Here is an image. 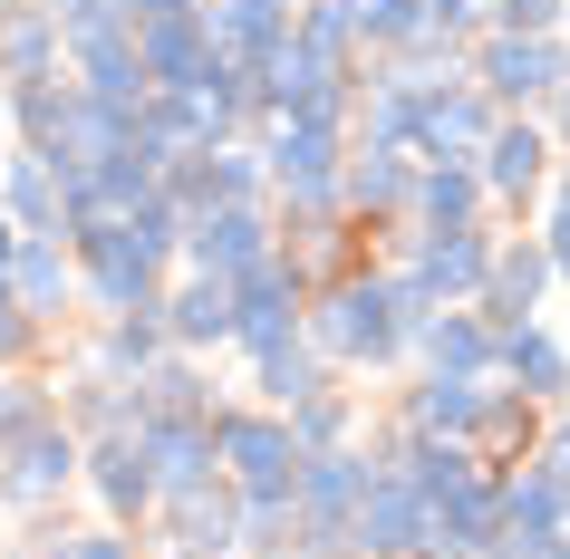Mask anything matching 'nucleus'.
<instances>
[{
  "instance_id": "3c124183",
  "label": "nucleus",
  "mask_w": 570,
  "mask_h": 559,
  "mask_svg": "<svg viewBox=\"0 0 570 559\" xmlns=\"http://www.w3.org/2000/svg\"><path fill=\"white\" fill-rule=\"evenodd\" d=\"M561 559H570V521H561Z\"/></svg>"
},
{
  "instance_id": "a211bd4d",
  "label": "nucleus",
  "mask_w": 570,
  "mask_h": 559,
  "mask_svg": "<svg viewBox=\"0 0 570 559\" xmlns=\"http://www.w3.org/2000/svg\"><path fill=\"white\" fill-rule=\"evenodd\" d=\"M155 319H165V348H184V357L233 348V280H213V270H175L165 299H155Z\"/></svg>"
},
{
  "instance_id": "7ed1b4c3",
  "label": "nucleus",
  "mask_w": 570,
  "mask_h": 559,
  "mask_svg": "<svg viewBox=\"0 0 570 559\" xmlns=\"http://www.w3.org/2000/svg\"><path fill=\"white\" fill-rule=\"evenodd\" d=\"M464 78L483 88L493 117H541L551 88L570 78V30H483L464 49Z\"/></svg>"
},
{
  "instance_id": "c03bdc74",
  "label": "nucleus",
  "mask_w": 570,
  "mask_h": 559,
  "mask_svg": "<svg viewBox=\"0 0 570 559\" xmlns=\"http://www.w3.org/2000/svg\"><path fill=\"white\" fill-rule=\"evenodd\" d=\"M59 540H68V521L49 511V521H30L20 540H0V559H59Z\"/></svg>"
},
{
  "instance_id": "37998d69",
  "label": "nucleus",
  "mask_w": 570,
  "mask_h": 559,
  "mask_svg": "<svg viewBox=\"0 0 570 559\" xmlns=\"http://www.w3.org/2000/svg\"><path fill=\"white\" fill-rule=\"evenodd\" d=\"M561 10H570V0H493L483 30H561Z\"/></svg>"
},
{
  "instance_id": "5701e85b",
  "label": "nucleus",
  "mask_w": 570,
  "mask_h": 559,
  "mask_svg": "<svg viewBox=\"0 0 570 559\" xmlns=\"http://www.w3.org/2000/svg\"><path fill=\"white\" fill-rule=\"evenodd\" d=\"M406 367L425 377H493V319L483 309H425L406 338Z\"/></svg>"
},
{
  "instance_id": "9b49d317",
  "label": "nucleus",
  "mask_w": 570,
  "mask_h": 559,
  "mask_svg": "<svg viewBox=\"0 0 570 559\" xmlns=\"http://www.w3.org/2000/svg\"><path fill=\"white\" fill-rule=\"evenodd\" d=\"M406 78V68H396ZM483 126H493V107H483V88L454 68V78H416V164H474Z\"/></svg>"
},
{
  "instance_id": "f8f14e48",
  "label": "nucleus",
  "mask_w": 570,
  "mask_h": 559,
  "mask_svg": "<svg viewBox=\"0 0 570 559\" xmlns=\"http://www.w3.org/2000/svg\"><path fill=\"white\" fill-rule=\"evenodd\" d=\"M551 299H561V280H551L541 232H532V222H503V232H493V270H483V299H474V309H483L493 328H512V319H541Z\"/></svg>"
},
{
  "instance_id": "de8ad7c7",
  "label": "nucleus",
  "mask_w": 570,
  "mask_h": 559,
  "mask_svg": "<svg viewBox=\"0 0 570 559\" xmlns=\"http://www.w3.org/2000/svg\"><path fill=\"white\" fill-rule=\"evenodd\" d=\"M146 559H223V550H165V540H155V550Z\"/></svg>"
},
{
  "instance_id": "4be33fe9",
  "label": "nucleus",
  "mask_w": 570,
  "mask_h": 559,
  "mask_svg": "<svg viewBox=\"0 0 570 559\" xmlns=\"http://www.w3.org/2000/svg\"><path fill=\"white\" fill-rule=\"evenodd\" d=\"M136 59H146V88L155 97H175V88H213L223 49H213L204 10H184V20H146V30H136Z\"/></svg>"
},
{
  "instance_id": "ddd939ff",
  "label": "nucleus",
  "mask_w": 570,
  "mask_h": 559,
  "mask_svg": "<svg viewBox=\"0 0 570 559\" xmlns=\"http://www.w3.org/2000/svg\"><path fill=\"white\" fill-rule=\"evenodd\" d=\"M136 443H146V472H155V511L184 492L223 482V453H213V415H136Z\"/></svg>"
},
{
  "instance_id": "6ab92c4d",
  "label": "nucleus",
  "mask_w": 570,
  "mask_h": 559,
  "mask_svg": "<svg viewBox=\"0 0 570 559\" xmlns=\"http://www.w3.org/2000/svg\"><path fill=\"white\" fill-rule=\"evenodd\" d=\"M165 193H175L184 212H204V203H271V183H262V146H252V136H233V146L184 154L175 174H165Z\"/></svg>"
},
{
  "instance_id": "864d4df0",
  "label": "nucleus",
  "mask_w": 570,
  "mask_h": 559,
  "mask_svg": "<svg viewBox=\"0 0 570 559\" xmlns=\"http://www.w3.org/2000/svg\"><path fill=\"white\" fill-rule=\"evenodd\" d=\"M0 154H10V136H0Z\"/></svg>"
},
{
  "instance_id": "4c0bfd02",
  "label": "nucleus",
  "mask_w": 570,
  "mask_h": 559,
  "mask_svg": "<svg viewBox=\"0 0 570 559\" xmlns=\"http://www.w3.org/2000/svg\"><path fill=\"white\" fill-rule=\"evenodd\" d=\"M39 415H59V396H49V377H39V367H0V453H10V443L30 435Z\"/></svg>"
},
{
  "instance_id": "f03ea898",
  "label": "nucleus",
  "mask_w": 570,
  "mask_h": 559,
  "mask_svg": "<svg viewBox=\"0 0 570 559\" xmlns=\"http://www.w3.org/2000/svg\"><path fill=\"white\" fill-rule=\"evenodd\" d=\"M0 117H10V146H30L59 183L97 174V164L126 146V126H136V117H117V107H97L68 68L59 78H30V88H0Z\"/></svg>"
},
{
  "instance_id": "c85d7f7f",
  "label": "nucleus",
  "mask_w": 570,
  "mask_h": 559,
  "mask_svg": "<svg viewBox=\"0 0 570 559\" xmlns=\"http://www.w3.org/2000/svg\"><path fill=\"white\" fill-rule=\"evenodd\" d=\"M0 212H10V232H59L68 241V183L49 174L30 146L0 154Z\"/></svg>"
},
{
  "instance_id": "a19ab883",
  "label": "nucleus",
  "mask_w": 570,
  "mask_h": 559,
  "mask_svg": "<svg viewBox=\"0 0 570 559\" xmlns=\"http://www.w3.org/2000/svg\"><path fill=\"white\" fill-rule=\"evenodd\" d=\"M39 348H49V328H39L30 309H20V299H10V280H0V367H30Z\"/></svg>"
},
{
  "instance_id": "a878e982",
  "label": "nucleus",
  "mask_w": 570,
  "mask_h": 559,
  "mask_svg": "<svg viewBox=\"0 0 570 559\" xmlns=\"http://www.w3.org/2000/svg\"><path fill=\"white\" fill-rule=\"evenodd\" d=\"M291 20H301V0H204V30L233 68H262L291 39Z\"/></svg>"
},
{
  "instance_id": "c9c22d12",
  "label": "nucleus",
  "mask_w": 570,
  "mask_h": 559,
  "mask_svg": "<svg viewBox=\"0 0 570 559\" xmlns=\"http://www.w3.org/2000/svg\"><path fill=\"white\" fill-rule=\"evenodd\" d=\"M107 222H126V241H136V251H146L155 270H175V261H184V203L165 193V183H155V193H146L136 212H107Z\"/></svg>"
},
{
  "instance_id": "f3484780",
  "label": "nucleus",
  "mask_w": 570,
  "mask_h": 559,
  "mask_svg": "<svg viewBox=\"0 0 570 559\" xmlns=\"http://www.w3.org/2000/svg\"><path fill=\"white\" fill-rule=\"evenodd\" d=\"M406 193H416V154L348 146V164H338V212H348L358 232H396V222H406Z\"/></svg>"
},
{
  "instance_id": "aec40b11",
  "label": "nucleus",
  "mask_w": 570,
  "mask_h": 559,
  "mask_svg": "<svg viewBox=\"0 0 570 559\" xmlns=\"http://www.w3.org/2000/svg\"><path fill=\"white\" fill-rule=\"evenodd\" d=\"M0 280H10V299H20L39 328H68V319H78V261H68L59 232H20V251H10Z\"/></svg>"
},
{
  "instance_id": "2eb2a0df",
  "label": "nucleus",
  "mask_w": 570,
  "mask_h": 559,
  "mask_svg": "<svg viewBox=\"0 0 570 559\" xmlns=\"http://www.w3.org/2000/svg\"><path fill=\"white\" fill-rule=\"evenodd\" d=\"M493 386L532 396V406H570V338H561L551 319L493 328Z\"/></svg>"
},
{
  "instance_id": "2f4dec72",
  "label": "nucleus",
  "mask_w": 570,
  "mask_h": 559,
  "mask_svg": "<svg viewBox=\"0 0 570 559\" xmlns=\"http://www.w3.org/2000/svg\"><path fill=\"white\" fill-rule=\"evenodd\" d=\"M49 396H59V425H68L78 443H88V435H117V425H136L126 386L107 377V367H88V357H68V377H49Z\"/></svg>"
},
{
  "instance_id": "9d476101",
  "label": "nucleus",
  "mask_w": 570,
  "mask_h": 559,
  "mask_svg": "<svg viewBox=\"0 0 570 559\" xmlns=\"http://www.w3.org/2000/svg\"><path fill=\"white\" fill-rule=\"evenodd\" d=\"M78 492L97 501V521L155 530V472H146V443H136V425H117V435H88V453H78Z\"/></svg>"
},
{
  "instance_id": "09e8293b",
  "label": "nucleus",
  "mask_w": 570,
  "mask_h": 559,
  "mask_svg": "<svg viewBox=\"0 0 570 559\" xmlns=\"http://www.w3.org/2000/svg\"><path fill=\"white\" fill-rule=\"evenodd\" d=\"M10 251H20V232H10V212H0V270H10Z\"/></svg>"
},
{
  "instance_id": "f257e3e1",
  "label": "nucleus",
  "mask_w": 570,
  "mask_h": 559,
  "mask_svg": "<svg viewBox=\"0 0 570 559\" xmlns=\"http://www.w3.org/2000/svg\"><path fill=\"white\" fill-rule=\"evenodd\" d=\"M301 338L320 357H330V377H406V338H416V319L396 309V280L387 261H358L338 270V280H320L301 309Z\"/></svg>"
},
{
  "instance_id": "dca6fc26",
  "label": "nucleus",
  "mask_w": 570,
  "mask_h": 559,
  "mask_svg": "<svg viewBox=\"0 0 570 559\" xmlns=\"http://www.w3.org/2000/svg\"><path fill=\"white\" fill-rule=\"evenodd\" d=\"M416 550H425V501L377 463L358 511H348V559H416Z\"/></svg>"
},
{
  "instance_id": "0eeeda50",
  "label": "nucleus",
  "mask_w": 570,
  "mask_h": 559,
  "mask_svg": "<svg viewBox=\"0 0 570 559\" xmlns=\"http://www.w3.org/2000/svg\"><path fill=\"white\" fill-rule=\"evenodd\" d=\"M252 146H262V183H271V203H338L348 126H301V117H271V126H252Z\"/></svg>"
},
{
  "instance_id": "393cba45",
  "label": "nucleus",
  "mask_w": 570,
  "mask_h": 559,
  "mask_svg": "<svg viewBox=\"0 0 570 559\" xmlns=\"http://www.w3.org/2000/svg\"><path fill=\"white\" fill-rule=\"evenodd\" d=\"M493 492H503V540H493V550H541V540H561V521H570V482H551L532 453H522V463H512Z\"/></svg>"
},
{
  "instance_id": "423d86ee",
  "label": "nucleus",
  "mask_w": 570,
  "mask_h": 559,
  "mask_svg": "<svg viewBox=\"0 0 570 559\" xmlns=\"http://www.w3.org/2000/svg\"><path fill=\"white\" fill-rule=\"evenodd\" d=\"M68 261H78V309H88V319L155 309L165 280H175V270H155L146 251L126 241V222H78V232H68Z\"/></svg>"
},
{
  "instance_id": "7c9ffc66",
  "label": "nucleus",
  "mask_w": 570,
  "mask_h": 559,
  "mask_svg": "<svg viewBox=\"0 0 570 559\" xmlns=\"http://www.w3.org/2000/svg\"><path fill=\"white\" fill-rule=\"evenodd\" d=\"M406 222L416 232H464V222H493L474 164H416V193H406Z\"/></svg>"
},
{
  "instance_id": "603ef678",
  "label": "nucleus",
  "mask_w": 570,
  "mask_h": 559,
  "mask_svg": "<svg viewBox=\"0 0 570 559\" xmlns=\"http://www.w3.org/2000/svg\"><path fill=\"white\" fill-rule=\"evenodd\" d=\"M561 183H570V154H561Z\"/></svg>"
},
{
  "instance_id": "79ce46f5",
  "label": "nucleus",
  "mask_w": 570,
  "mask_h": 559,
  "mask_svg": "<svg viewBox=\"0 0 570 559\" xmlns=\"http://www.w3.org/2000/svg\"><path fill=\"white\" fill-rule=\"evenodd\" d=\"M532 463L551 472V482H570V406L541 415V435H532Z\"/></svg>"
},
{
  "instance_id": "6e6552de",
  "label": "nucleus",
  "mask_w": 570,
  "mask_h": 559,
  "mask_svg": "<svg viewBox=\"0 0 570 559\" xmlns=\"http://www.w3.org/2000/svg\"><path fill=\"white\" fill-rule=\"evenodd\" d=\"M301 309H309V270L301 261H252V270H233V357L252 367V357H271V348H291L301 338Z\"/></svg>"
},
{
  "instance_id": "412c9836",
  "label": "nucleus",
  "mask_w": 570,
  "mask_h": 559,
  "mask_svg": "<svg viewBox=\"0 0 570 559\" xmlns=\"http://www.w3.org/2000/svg\"><path fill=\"white\" fill-rule=\"evenodd\" d=\"M483 386H493V377H425V367H406V386H396V415H387V425H406V435H445V443H474V425H483Z\"/></svg>"
},
{
  "instance_id": "a18cd8bd",
  "label": "nucleus",
  "mask_w": 570,
  "mask_h": 559,
  "mask_svg": "<svg viewBox=\"0 0 570 559\" xmlns=\"http://www.w3.org/2000/svg\"><path fill=\"white\" fill-rule=\"evenodd\" d=\"M184 10H204V0H126V30H146V20H184Z\"/></svg>"
},
{
  "instance_id": "c756f323",
  "label": "nucleus",
  "mask_w": 570,
  "mask_h": 559,
  "mask_svg": "<svg viewBox=\"0 0 570 559\" xmlns=\"http://www.w3.org/2000/svg\"><path fill=\"white\" fill-rule=\"evenodd\" d=\"M59 10L39 0H0V88H30V78H59Z\"/></svg>"
},
{
  "instance_id": "f704fd0d",
  "label": "nucleus",
  "mask_w": 570,
  "mask_h": 559,
  "mask_svg": "<svg viewBox=\"0 0 570 559\" xmlns=\"http://www.w3.org/2000/svg\"><path fill=\"white\" fill-rule=\"evenodd\" d=\"M309 386H330V357L309 348V338H291V348L252 357V396H262V406H301Z\"/></svg>"
},
{
  "instance_id": "4468645a",
  "label": "nucleus",
  "mask_w": 570,
  "mask_h": 559,
  "mask_svg": "<svg viewBox=\"0 0 570 559\" xmlns=\"http://www.w3.org/2000/svg\"><path fill=\"white\" fill-rule=\"evenodd\" d=\"M271 203H204L184 212V261L175 270H213V280H233V270L271 261Z\"/></svg>"
},
{
  "instance_id": "cd10ccee",
  "label": "nucleus",
  "mask_w": 570,
  "mask_h": 559,
  "mask_svg": "<svg viewBox=\"0 0 570 559\" xmlns=\"http://www.w3.org/2000/svg\"><path fill=\"white\" fill-rule=\"evenodd\" d=\"M281 425H291L301 453H338V443H367V396L348 377H330V386H309L301 406H281Z\"/></svg>"
},
{
  "instance_id": "8fccbe9b",
  "label": "nucleus",
  "mask_w": 570,
  "mask_h": 559,
  "mask_svg": "<svg viewBox=\"0 0 570 559\" xmlns=\"http://www.w3.org/2000/svg\"><path fill=\"white\" fill-rule=\"evenodd\" d=\"M425 559H493V550H425Z\"/></svg>"
},
{
  "instance_id": "e433bc0d",
  "label": "nucleus",
  "mask_w": 570,
  "mask_h": 559,
  "mask_svg": "<svg viewBox=\"0 0 570 559\" xmlns=\"http://www.w3.org/2000/svg\"><path fill=\"white\" fill-rule=\"evenodd\" d=\"M348 30H358L367 59H396V49L425 30V0H348Z\"/></svg>"
},
{
  "instance_id": "1a4fd4ad",
  "label": "nucleus",
  "mask_w": 570,
  "mask_h": 559,
  "mask_svg": "<svg viewBox=\"0 0 570 559\" xmlns=\"http://www.w3.org/2000/svg\"><path fill=\"white\" fill-rule=\"evenodd\" d=\"M78 453H88V443L68 435L59 415H39L30 435L0 453V511H30V521H49V511L78 492Z\"/></svg>"
},
{
  "instance_id": "58836bf2",
  "label": "nucleus",
  "mask_w": 570,
  "mask_h": 559,
  "mask_svg": "<svg viewBox=\"0 0 570 559\" xmlns=\"http://www.w3.org/2000/svg\"><path fill=\"white\" fill-rule=\"evenodd\" d=\"M532 232H541V251H551V280L570 290V183L551 174V193L532 203Z\"/></svg>"
},
{
  "instance_id": "473e14b6",
  "label": "nucleus",
  "mask_w": 570,
  "mask_h": 559,
  "mask_svg": "<svg viewBox=\"0 0 570 559\" xmlns=\"http://www.w3.org/2000/svg\"><path fill=\"white\" fill-rule=\"evenodd\" d=\"M78 357H88V367H107L117 386H136V377L155 367V357H165V319H155V309H126V319H97V338H88Z\"/></svg>"
},
{
  "instance_id": "b1692460",
  "label": "nucleus",
  "mask_w": 570,
  "mask_h": 559,
  "mask_svg": "<svg viewBox=\"0 0 570 559\" xmlns=\"http://www.w3.org/2000/svg\"><path fill=\"white\" fill-rule=\"evenodd\" d=\"M242 521H252V501H242L233 482H204V492H184V501L155 511V540H165V550H223V559H242Z\"/></svg>"
},
{
  "instance_id": "ea45409f",
  "label": "nucleus",
  "mask_w": 570,
  "mask_h": 559,
  "mask_svg": "<svg viewBox=\"0 0 570 559\" xmlns=\"http://www.w3.org/2000/svg\"><path fill=\"white\" fill-rule=\"evenodd\" d=\"M59 559H146V530H117V521H88V530H68Z\"/></svg>"
},
{
  "instance_id": "72a5a7b5",
  "label": "nucleus",
  "mask_w": 570,
  "mask_h": 559,
  "mask_svg": "<svg viewBox=\"0 0 570 559\" xmlns=\"http://www.w3.org/2000/svg\"><path fill=\"white\" fill-rule=\"evenodd\" d=\"M541 415H551V406H532V396H512V386H483V425H474V453H483L493 472H512L522 453H532Z\"/></svg>"
},
{
  "instance_id": "49530a36",
  "label": "nucleus",
  "mask_w": 570,
  "mask_h": 559,
  "mask_svg": "<svg viewBox=\"0 0 570 559\" xmlns=\"http://www.w3.org/2000/svg\"><path fill=\"white\" fill-rule=\"evenodd\" d=\"M541 126H551V146L570 154V78H561V88H551V107H541Z\"/></svg>"
},
{
  "instance_id": "5fc2aeb1",
  "label": "nucleus",
  "mask_w": 570,
  "mask_h": 559,
  "mask_svg": "<svg viewBox=\"0 0 570 559\" xmlns=\"http://www.w3.org/2000/svg\"><path fill=\"white\" fill-rule=\"evenodd\" d=\"M561 30H570V10H561Z\"/></svg>"
},
{
  "instance_id": "39448f33",
  "label": "nucleus",
  "mask_w": 570,
  "mask_h": 559,
  "mask_svg": "<svg viewBox=\"0 0 570 559\" xmlns=\"http://www.w3.org/2000/svg\"><path fill=\"white\" fill-rule=\"evenodd\" d=\"M474 174H483L493 222H532V203L551 193V174H561V146H551L541 117H493L483 146H474Z\"/></svg>"
},
{
  "instance_id": "20e7f679",
  "label": "nucleus",
  "mask_w": 570,
  "mask_h": 559,
  "mask_svg": "<svg viewBox=\"0 0 570 559\" xmlns=\"http://www.w3.org/2000/svg\"><path fill=\"white\" fill-rule=\"evenodd\" d=\"M213 453H223V482L242 501H291V482H301V443H291L281 406H262V396H223Z\"/></svg>"
},
{
  "instance_id": "bb28decb",
  "label": "nucleus",
  "mask_w": 570,
  "mask_h": 559,
  "mask_svg": "<svg viewBox=\"0 0 570 559\" xmlns=\"http://www.w3.org/2000/svg\"><path fill=\"white\" fill-rule=\"evenodd\" d=\"M126 406H136V415H223L213 357H184V348H165V357L146 367V377L126 386Z\"/></svg>"
}]
</instances>
